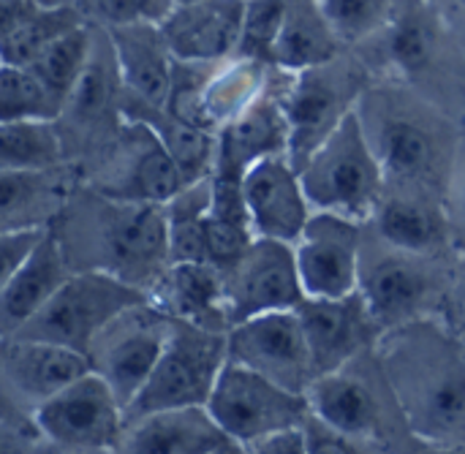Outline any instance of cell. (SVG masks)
I'll return each mask as SVG.
<instances>
[{"mask_svg": "<svg viewBox=\"0 0 465 454\" xmlns=\"http://www.w3.org/2000/svg\"><path fill=\"white\" fill-rule=\"evenodd\" d=\"M341 44L343 41L327 22L319 0H289L270 63L283 74H297L332 63L341 52Z\"/></svg>", "mask_w": 465, "mask_h": 454, "instance_id": "f546056e", "label": "cell"}, {"mask_svg": "<svg viewBox=\"0 0 465 454\" xmlns=\"http://www.w3.org/2000/svg\"><path fill=\"white\" fill-rule=\"evenodd\" d=\"M74 166L84 185L123 202L166 204L185 185L158 131L134 117H125L114 136Z\"/></svg>", "mask_w": 465, "mask_h": 454, "instance_id": "5b68a950", "label": "cell"}, {"mask_svg": "<svg viewBox=\"0 0 465 454\" xmlns=\"http://www.w3.org/2000/svg\"><path fill=\"white\" fill-rule=\"evenodd\" d=\"M433 49H436L433 27L420 11H409L392 25V30H390V57L401 71H406V74L422 71L430 63Z\"/></svg>", "mask_w": 465, "mask_h": 454, "instance_id": "74e56055", "label": "cell"}, {"mask_svg": "<svg viewBox=\"0 0 465 454\" xmlns=\"http://www.w3.org/2000/svg\"><path fill=\"white\" fill-rule=\"evenodd\" d=\"M294 311L302 324L316 376L346 368L362 351L368 332L376 324L360 291L349 297H302Z\"/></svg>", "mask_w": 465, "mask_h": 454, "instance_id": "d6986e66", "label": "cell"}, {"mask_svg": "<svg viewBox=\"0 0 465 454\" xmlns=\"http://www.w3.org/2000/svg\"><path fill=\"white\" fill-rule=\"evenodd\" d=\"M458 302H460V311H463L465 316V270L463 275H460V283H458Z\"/></svg>", "mask_w": 465, "mask_h": 454, "instance_id": "bcb514c9", "label": "cell"}, {"mask_svg": "<svg viewBox=\"0 0 465 454\" xmlns=\"http://www.w3.org/2000/svg\"><path fill=\"white\" fill-rule=\"evenodd\" d=\"M447 196H450V212H452L450 232H458L465 240V150H458Z\"/></svg>", "mask_w": 465, "mask_h": 454, "instance_id": "ee69618b", "label": "cell"}, {"mask_svg": "<svg viewBox=\"0 0 465 454\" xmlns=\"http://www.w3.org/2000/svg\"><path fill=\"white\" fill-rule=\"evenodd\" d=\"M169 319L202 324L210 330H229L223 302V272L207 262H172L147 291Z\"/></svg>", "mask_w": 465, "mask_h": 454, "instance_id": "d4e9b609", "label": "cell"}, {"mask_svg": "<svg viewBox=\"0 0 465 454\" xmlns=\"http://www.w3.org/2000/svg\"><path fill=\"white\" fill-rule=\"evenodd\" d=\"M76 183L79 172L74 163L0 169V234L49 229Z\"/></svg>", "mask_w": 465, "mask_h": 454, "instance_id": "7402d4cb", "label": "cell"}, {"mask_svg": "<svg viewBox=\"0 0 465 454\" xmlns=\"http://www.w3.org/2000/svg\"><path fill=\"white\" fill-rule=\"evenodd\" d=\"M172 319L155 305L139 302L109 319L87 346L90 370L98 373L123 409L134 403L144 381L150 379L166 340Z\"/></svg>", "mask_w": 465, "mask_h": 454, "instance_id": "8fae6325", "label": "cell"}, {"mask_svg": "<svg viewBox=\"0 0 465 454\" xmlns=\"http://www.w3.org/2000/svg\"><path fill=\"white\" fill-rule=\"evenodd\" d=\"M44 449L35 428L30 419L19 422V419H11V417H3L0 414V454L8 452H33V449Z\"/></svg>", "mask_w": 465, "mask_h": 454, "instance_id": "b9f144b4", "label": "cell"}, {"mask_svg": "<svg viewBox=\"0 0 465 454\" xmlns=\"http://www.w3.org/2000/svg\"><path fill=\"white\" fill-rule=\"evenodd\" d=\"M147 302V291L106 272H71L63 286L11 338L44 340L87 357L95 332L120 311Z\"/></svg>", "mask_w": 465, "mask_h": 454, "instance_id": "8992f818", "label": "cell"}, {"mask_svg": "<svg viewBox=\"0 0 465 454\" xmlns=\"http://www.w3.org/2000/svg\"><path fill=\"white\" fill-rule=\"evenodd\" d=\"M270 63L253 57H229L210 68L199 90V123L218 133L240 112H245L270 87Z\"/></svg>", "mask_w": 465, "mask_h": 454, "instance_id": "f1b7e54d", "label": "cell"}, {"mask_svg": "<svg viewBox=\"0 0 465 454\" xmlns=\"http://www.w3.org/2000/svg\"><path fill=\"white\" fill-rule=\"evenodd\" d=\"M49 229L74 272H106L150 291L172 264L166 204L112 199L82 180Z\"/></svg>", "mask_w": 465, "mask_h": 454, "instance_id": "6da1fadb", "label": "cell"}, {"mask_svg": "<svg viewBox=\"0 0 465 454\" xmlns=\"http://www.w3.org/2000/svg\"><path fill=\"white\" fill-rule=\"evenodd\" d=\"M242 202L253 237H270L292 245L313 212L300 169L289 155H267L248 166L242 174Z\"/></svg>", "mask_w": 465, "mask_h": 454, "instance_id": "ac0fdd59", "label": "cell"}, {"mask_svg": "<svg viewBox=\"0 0 465 454\" xmlns=\"http://www.w3.org/2000/svg\"><path fill=\"white\" fill-rule=\"evenodd\" d=\"M286 5L289 0H245L242 30H240V44H237L240 57H253L262 63L272 60V46L281 33Z\"/></svg>", "mask_w": 465, "mask_h": 454, "instance_id": "8d00e7d4", "label": "cell"}, {"mask_svg": "<svg viewBox=\"0 0 465 454\" xmlns=\"http://www.w3.org/2000/svg\"><path fill=\"white\" fill-rule=\"evenodd\" d=\"M44 3H68V0H44Z\"/></svg>", "mask_w": 465, "mask_h": 454, "instance_id": "c3c4849f", "label": "cell"}, {"mask_svg": "<svg viewBox=\"0 0 465 454\" xmlns=\"http://www.w3.org/2000/svg\"><path fill=\"white\" fill-rule=\"evenodd\" d=\"M174 5H180V3H191V0H172Z\"/></svg>", "mask_w": 465, "mask_h": 454, "instance_id": "7dc6e473", "label": "cell"}, {"mask_svg": "<svg viewBox=\"0 0 465 454\" xmlns=\"http://www.w3.org/2000/svg\"><path fill=\"white\" fill-rule=\"evenodd\" d=\"M63 101L27 68L0 63V123H54Z\"/></svg>", "mask_w": 465, "mask_h": 454, "instance_id": "d6a6232c", "label": "cell"}, {"mask_svg": "<svg viewBox=\"0 0 465 454\" xmlns=\"http://www.w3.org/2000/svg\"><path fill=\"white\" fill-rule=\"evenodd\" d=\"M123 120V76L117 68L114 46L106 27L93 22L90 57L65 98L60 117L54 120L65 161H84L109 136L117 133Z\"/></svg>", "mask_w": 465, "mask_h": 454, "instance_id": "30bf717a", "label": "cell"}, {"mask_svg": "<svg viewBox=\"0 0 465 454\" xmlns=\"http://www.w3.org/2000/svg\"><path fill=\"white\" fill-rule=\"evenodd\" d=\"M221 272L229 327L259 313L294 311L305 297L292 242L253 237L240 259Z\"/></svg>", "mask_w": 465, "mask_h": 454, "instance_id": "4fadbf2b", "label": "cell"}, {"mask_svg": "<svg viewBox=\"0 0 465 454\" xmlns=\"http://www.w3.org/2000/svg\"><path fill=\"white\" fill-rule=\"evenodd\" d=\"M123 117L144 120L150 123L161 142L166 144L169 155L174 158L180 174L185 183H196L213 174L215 153H218V133L185 123L174 114H169L163 106H144V104H123Z\"/></svg>", "mask_w": 465, "mask_h": 454, "instance_id": "4dcf8cb0", "label": "cell"}, {"mask_svg": "<svg viewBox=\"0 0 465 454\" xmlns=\"http://www.w3.org/2000/svg\"><path fill=\"white\" fill-rule=\"evenodd\" d=\"M71 272L57 237L46 229L0 289V340H8L35 311H41Z\"/></svg>", "mask_w": 465, "mask_h": 454, "instance_id": "484cf974", "label": "cell"}, {"mask_svg": "<svg viewBox=\"0 0 465 454\" xmlns=\"http://www.w3.org/2000/svg\"><path fill=\"white\" fill-rule=\"evenodd\" d=\"M207 411L218 422V428L248 452L259 439L272 430L302 425L308 417V400L302 392H292L278 381L262 376L259 370L240 365L226 357L210 398Z\"/></svg>", "mask_w": 465, "mask_h": 454, "instance_id": "9c48e42d", "label": "cell"}, {"mask_svg": "<svg viewBox=\"0 0 465 454\" xmlns=\"http://www.w3.org/2000/svg\"><path fill=\"white\" fill-rule=\"evenodd\" d=\"M93 46V22H84L60 38H54L27 68L65 104L71 87L76 84Z\"/></svg>", "mask_w": 465, "mask_h": 454, "instance_id": "e575fe53", "label": "cell"}, {"mask_svg": "<svg viewBox=\"0 0 465 454\" xmlns=\"http://www.w3.org/2000/svg\"><path fill=\"white\" fill-rule=\"evenodd\" d=\"M87 16L79 0L68 3H44L19 30H14L5 41H0V63L30 65L54 38L84 25Z\"/></svg>", "mask_w": 465, "mask_h": 454, "instance_id": "1f68e13d", "label": "cell"}, {"mask_svg": "<svg viewBox=\"0 0 465 454\" xmlns=\"http://www.w3.org/2000/svg\"><path fill=\"white\" fill-rule=\"evenodd\" d=\"M87 370V357L74 349L25 338L0 340V400L16 406L27 417Z\"/></svg>", "mask_w": 465, "mask_h": 454, "instance_id": "e0dca14e", "label": "cell"}, {"mask_svg": "<svg viewBox=\"0 0 465 454\" xmlns=\"http://www.w3.org/2000/svg\"><path fill=\"white\" fill-rule=\"evenodd\" d=\"M267 155H289V123L272 87L218 131L213 172L242 177L248 166Z\"/></svg>", "mask_w": 465, "mask_h": 454, "instance_id": "cb8c5ba5", "label": "cell"}, {"mask_svg": "<svg viewBox=\"0 0 465 454\" xmlns=\"http://www.w3.org/2000/svg\"><path fill=\"white\" fill-rule=\"evenodd\" d=\"M305 444H308V454H354L362 452L365 447L357 444L354 439H349L346 433L335 430L332 425L322 422L316 414L308 411L305 422Z\"/></svg>", "mask_w": 465, "mask_h": 454, "instance_id": "ab89813d", "label": "cell"}, {"mask_svg": "<svg viewBox=\"0 0 465 454\" xmlns=\"http://www.w3.org/2000/svg\"><path fill=\"white\" fill-rule=\"evenodd\" d=\"M46 229L41 232H14V234H0V289L8 283V278L16 272V267L27 259L33 245L41 240Z\"/></svg>", "mask_w": 465, "mask_h": 454, "instance_id": "60d3db41", "label": "cell"}, {"mask_svg": "<svg viewBox=\"0 0 465 454\" xmlns=\"http://www.w3.org/2000/svg\"><path fill=\"white\" fill-rule=\"evenodd\" d=\"M226 357L302 395L316 376L297 311L259 313L232 324L226 330Z\"/></svg>", "mask_w": 465, "mask_h": 454, "instance_id": "5bb4252c", "label": "cell"}, {"mask_svg": "<svg viewBox=\"0 0 465 454\" xmlns=\"http://www.w3.org/2000/svg\"><path fill=\"white\" fill-rule=\"evenodd\" d=\"M425 259L428 256L398 251L387 242L381 253H368L362 248L357 291L376 324L395 327L420 319L436 291Z\"/></svg>", "mask_w": 465, "mask_h": 454, "instance_id": "2e32d148", "label": "cell"}, {"mask_svg": "<svg viewBox=\"0 0 465 454\" xmlns=\"http://www.w3.org/2000/svg\"><path fill=\"white\" fill-rule=\"evenodd\" d=\"M362 93L365 79L338 57L332 63L289 74V84L278 98L289 123V161L297 169L357 106Z\"/></svg>", "mask_w": 465, "mask_h": 454, "instance_id": "7c38bea8", "label": "cell"}, {"mask_svg": "<svg viewBox=\"0 0 465 454\" xmlns=\"http://www.w3.org/2000/svg\"><path fill=\"white\" fill-rule=\"evenodd\" d=\"M245 0H191L174 5L161 33L174 60L221 63L237 54Z\"/></svg>", "mask_w": 465, "mask_h": 454, "instance_id": "44dd1931", "label": "cell"}, {"mask_svg": "<svg viewBox=\"0 0 465 454\" xmlns=\"http://www.w3.org/2000/svg\"><path fill=\"white\" fill-rule=\"evenodd\" d=\"M357 114L384 169L387 185L425 196L439 185L450 188L460 142L441 114L403 90L379 87H365L357 101Z\"/></svg>", "mask_w": 465, "mask_h": 454, "instance_id": "3957f363", "label": "cell"}, {"mask_svg": "<svg viewBox=\"0 0 465 454\" xmlns=\"http://www.w3.org/2000/svg\"><path fill=\"white\" fill-rule=\"evenodd\" d=\"M319 8L341 41H362L390 22L395 0H319Z\"/></svg>", "mask_w": 465, "mask_h": 454, "instance_id": "d590c367", "label": "cell"}, {"mask_svg": "<svg viewBox=\"0 0 465 454\" xmlns=\"http://www.w3.org/2000/svg\"><path fill=\"white\" fill-rule=\"evenodd\" d=\"M460 3H463V5H465V0H460Z\"/></svg>", "mask_w": 465, "mask_h": 454, "instance_id": "681fc988", "label": "cell"}, {"mask_svg": "<svg viewBox=\"0 0 465 454\" xmlns=\"http://www.w3.org/2000/svg\"><path fill=\"white\" fill-rule=\"evenodd\" d=\"M362 221L313 210L294 240V259L305 297H349L360 283Z\"/></svg>", "mask_w": 465, "mask_h": 454, "instance_id": "9a60e30c", "label": "cell"}, {"mask_svg": "<svg viewBox=\"0 0 465 454\" xmlns=\"http://www.w3.org/2000/svg\"><path fill=\"white\" fill-rule=\"evenodd\" d=\"M117 452L232 454L242 449L218 428L207 406H183L125 419Z\"/></svg>", "mask_w": 465, "mask_h": 454, "instance_id": "ffe728a7", "label": "cell"}, {"mask_svg": "<svg viewBox=\"0 0 465 454\" xmlns=\"http://www.w3.org/2000/svg\"><path fill=\"white\" fill-rule=\"evenodd\" d=\"M223 362L226 330H210L202 324L172 319L169 340L150 379L125 409V419L163 409L204 406Z\"/></svg>", "mask_w": 465, "mask_h": 454, "instance_id": "52a82bcc", "label": "cell"}, {"mask_svg": "<svg viewBox=\"0 0 465 454\" xmlns=\"http://www.w3.org/2000/svg\"><path fill=\"white\" fill-rule=\"evenodd\" d=\"M41 5L44 0H0V41L19 30Z\"/></svg>", "mask_w": 465, "mask_h": 454, "instance_id": "f6af8a7d", "label": "cell"}, {"mask_svg": "<svg viewBox=\"0 0 465 454\" xmlns=\"http://www.w3.org/2000/svg\"><path fill=\"white\" fill-rule=\"evenodd\" d=\"M87 22L114 27V25H136L155 22L161 25L166 14L174 8L172 0H79Z\"/></svg>", "mask_w": 465, "mask_h": 454, "instance_id": "f35d334b", "label": "cell"}, {"mask_svg": "<svg viewBox=\"0 0 465 454\" xmlns=\"http://www.w3.org/2000/svg\"><path fill=\"white\" fill-rule=\"evenodd\" d=\"M381 368L417 439H465V340L430 319L395 324L381 338Z\"/></svg>", "mask_w": 465, "mask_h": 454, "instance_id": "7a4b0ae2", "label": "cell"}, {"mask_svg": "<svg viewBox=\"0 0 465 454\" xmlns=\"http://www.w3.org/2000/svg\"><path fill=\"white\" fill-rule=\"evenodd\" d=\"M123 76V104L163 106L172 84L174 54L155 22L106 27Z\"/></svg>", "mask_w": 465, "mask_h": 454, "instance_id": "603a6c76", "label": "cell"}, {"mask_svg": "<svg viewBox=\"0 0 465 454\" xmlns=\"http://www.w3.org/2000/svg\"><path fill=\"white\" fill-rule=\"evenodd\" d=\"M248 452L259 454H308L305 444V428L302 425H289L281 430H272L270 436L259 439Z\"/></svg>", "mask_w": 465, "mask_h": 454, "instance_id": "7bdbcfd3", "label": "cell"}, {"mask_svg": "<svg viewBox=\"0 0 465 454\" xmlns=\"http://www.w3.org/2000/svg\"><path fill=\"white\" fill-rule=\"evenodd\" d=\"M68 163L54 123H0V169H46Z\"/></svg>", "mask_w": 465, "mask_h": 454, "instance_id": "836d02e7", "label": "cell"}, {"mask_svg": "<svg viewBox=\"0 0 465 454\" xmlns=\"http://www.w3.org/2000/svg\"><path fill=\"white\" fill-rule=\"evenodd\" d=\"M379 240L409 253L430 256L450 237V221L436 199L414 191L384 188V196L371 218Z\"/></svg>", "mask_w": 465, "mask_h": 454, "instance_id": "83f0119b", "label": "cell"}, {"mask_svg": "<svg viewBox=\"0 0 465 454\" xmlns=\"http://www.w3.org/2000/svg\"><path fill=\"white\" fill-rule=\"evenodd\" d=\"M30 422L44 449L117 452L125 428V409L109 384L98 373L87 370L35 406Z\"/></svg>", "mask_w": 465, "mask_h": 454, "instance_id": "ba28073f", "label": "cell"}, {"mask_svg": "<svg viewBox=\"0 0 465 454\" xmlns=\"http://www.w3.org/2000/svg\"><path fill=\"white\" fill-rule=\"evenodd\" d=\"M300 180L313 210L368 223L384 196L387 177L368 142L357 106L305 158Z\"/></svg>", "mask_w": 465, "mask_h": 454, "instance_id": "277c9868", "label": "cell"}, {"mask_svg": "<svg viewBox=\"0 0 465 454\" xmlns=\"http://www.w3.org/2000/svg\"><path fill=\"white\" fill-rule=\"evenodd\" d=\"M305 400L311 414H316L322 422L332 425L335 430L346 433L357 444L368 447L379 441L381 433V409L373 395V390L362 381L346 373V368L316 376L308 390Z\"/></svg>", "mask_w": 465, "mask_h": 454, "instance_id": "4316f807", "label": "cell"}]
</instances>
